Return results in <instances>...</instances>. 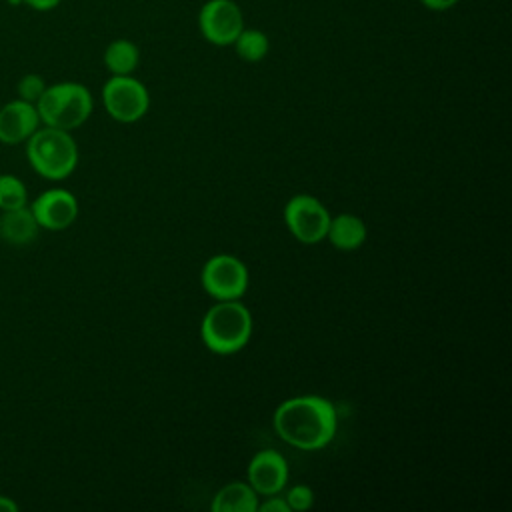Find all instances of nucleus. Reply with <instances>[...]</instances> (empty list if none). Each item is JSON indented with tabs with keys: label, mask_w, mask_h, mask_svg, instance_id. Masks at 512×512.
Masks as SVG:
<instances>
[{
	"label": "nucleus",
	"mask_w": 512,
	"mask_h": 512,
	"mask_svg": "<svg viewBox=\"0 0 512 512\" xmlns=\"http://www.w3.org/2000/svg\"><path fill=\"white\" fill-rule=\"evenodd\" d=\"M30 210L40 228L66 230L78 216V200L64 188H50L32 202Z\"/></svg>",
	"instance_id": "9"
},
{
	"label": "nucleus",
	"mask_w": 512,
	"mask_h": 512,
	"mask_svg": "<svg viewBox=\"0 0 512 512\" xmlns=\"http://www.w3.org/2000/svg\"><path fill=\"white\" fill-rule=\"evenodd\" d=\"M10 4H14V6H18V4H22V0H8Z\"/></svg>",
	"instance_id": "24"
},
{
	"label": "nucleus",
	"mask_w": 512,
	"mask_h": 512,
	"mask_svg": "<svg viewBox=\"0 0 512 512\" xmlns=\"http://www.w3.org/2000/svg\"><path fill=\"white\" fill-rule=\"evenodd\" d=\"M26 156L40 176L64 180L78 164V146L68 130L44 126L26 140Z\"/></svg>",
	"instance_id": "4"
},
{
	"label": "nucleus",
	"mask_w": 512,
	"mask_h": 512,
	"mask_svg": "<svg viewBox=\"0 0 512 512\" xmlns=\"http://www.w3.org/2000/svg\"><path fill=\"white\" fill-rule=\"evenodd\" d=\"M244 28V12L234 0H206L198 10V30L214 46H232Z\"/></svg>",
	"instance_id": "8"
},
{
	"label": "nucleus",
	"mask_w": 512,
	"mask_h": 512,
	"mask_svg": "<svg viewBox=\"0 0 512 512\" xmlns=\"http://www.w3.org/2000/svg\"><path fill=\"white\" fill-rule=\"evenodd\" d=\"M258 510L260 512H290L286 498L284 496H276V494L266 496V500L262 504L258 502Z\"/></svg>",
	"instance_id": "20"
},
{
	"label": "nucleus",
	"mask_w": 512,
	"mask_h": 512,
	"mask_svg": "<svg viewBox=\"0 0 512 512\" xmlns=\"http://www.w3.org/2000/svg\"><path fill=\"white\" fill-rule=\"evenodd\" d=\"M62 0H22V4H26L28 8L36 10V12H50L54 8H58Z\"/></svg>",
	"instance_id": "22"
},
{
	"label": "nucleus",
	"mask_w": 512,
	"mask_h": 512,
	"mask_svg": "<svg viewBox=\"0 0 512 512\" xmlns=\"http://www.w3.org/2000/svg\"><path fill=\"white\" fill-rule=\"evenodd\" d=\"M102 104L114 120L130 124L148 112L150 94L132 74L110 76L102 86Z\"/></svg>",
	"instance_id": "5"
},
{
	"label": "nucleus",
	"mask_w": 512,
	"mask_h": 512,
	"mask_svg": "<svg viewBox=\"0 0 512 512\" xmlns=\"http://www.w3.org/2000/svg\"><path fill=\"white\" fill-rule=\"evenodd\" d=\"M48 84L44 82V78L40 74H24L20 80H18V86H16V92H18V98L20 100H26V102H32L36 104V100L42 96L44 88Z\"/></svg>",
	"instance_id": "18"
},
{
	"label": "nucleus",
	"mask_w": 512,
	"mask_h": 512,
	"mask_svg": "<svg viewBox=\"0 0 512 512\" xmlns=\"http://www.w3.org/2000/svg\"><path fill=\"white\" fill-rule=\"evenodd\" d=\"M252 334L250 310L240 300H218L202 318L200 338L214 354L242 350Z\"/></svg>",
	"instance_id": "2"
},
{
	"label": "nucleus",
	"mask_w": 512,
	"mask_h": 512,
	"mask_svg": "<svg viewBox=\"0 0 512 512\" xmlns=\"http://www.w3.org/2000/svg\"><path fill=\"white\" fill-rule=\"evenodd\" d=\"M236 54L240 60L244 62H260L268 56L270 52V38L266 36V32L258 30V28H242L240 34L236 36V40L232 42Z\"/></svg>",
	"instance_id": "16"
},
{
	"label": "nucleus",
	"mask_w": 512,
	"mask_h": 512,
	"mask_svg": "<svg viewBox=\"0 0 512 512\" xmlns=\"http://www.w3.org/2000/svg\"><path fill=\"white\" fill-rule=\"evenodd\" d=\"M200 282L214 300H240L248 288V268L232 254H216L202 266Z\"/></svg>",
	"instance_id": "6"
},
{
	"label": "nucleus",
	"mask_w": 512,
	"mask_h": 512,
	"mask_svg": "<svg viewBox=\"0 0 512 512\" xmlns=\"http://www.w3.org/2000/svg\"><path fill=\"white\" fill-rule=\"evenodd\" d=\"M40 128V116L32 102L10 100L0 108V142L16 146L26 142Z\"/></svg>",
	"instance_id": "11"
},
{
	"label": "nucleus",
	"mask_w": 512,
	"mask_h": 512,
	"mask_svg": "<svg viewBox=\"0 0 512 512\" xmlns=\"http://www.w3.org/2000/svg\"><path fill=\"white\" fill-rule=\"evenodd\" d=\"M284 498H286V502H288L290 512H304V510H310L312 504H314V492H312V488L306 486V484H294V486H290Z\"/></svg>",
	"instance_id": "19"
},
{
	"label": "nucleus",
	"mask_w": 512,
	"mask_h": 512,
	"mask_svg": "<svg viewBox=\"0 0 512 512\" xmlns=\"http://www.w3.org/2000/svg\"><path fill=\"white\" fill-rule=\"evenodd\" d=\"M288 482V464L276 450H260L248 464V484L260 496H272L284 490Z\"/></svg>",
	"instance_id": "10"
},
{
	"label": "nucleus",
	"mask_w": 512,
	"mask_h": 512,
	"mask_svg": "<svg viewBox=\"0 0 512 512\" xmlns=\"http://www.w3.org/2000/svg\"><path fill=\"white\" fill-rule=\"evenodd\" d=\"M38 222L28 206L16 210H2L0 214V238L12 246H26L38 236Z\"/></svg>",
	"instance_id": "12"
},
{
	"label": "nucleus",
	"mask_w": 512,
	"mask_h": 512,
	"mask_svg": "<svg viewBox=\"0 0 512 512\" xmlns=\"http://www.w3.org/2000/svg\"><path fill=\"white\" fill-rule=\"evenodd\" d=\"M284 222L298 242L318 244L326 238L330 214L318 198L296 194L284 206Z\"/></svg>",
	"instance_id": "7"
},
{
	"label": "nucleus",
	"mask_w": 512,
	"mask_h": 512,
	"mask_svg": "<svg viewBox=\"0 0 512 512\" xmlns=\"http://www.w3.org/2000/svg\"><path fill=\"white\" fill-rule=\"evenodd\" d=\"M210 508L212 512H256L258 494L248 482H230L214 494Z\"/></svg>",
	"instance_id": "14"
},
{
	"label": "nucleus",
	"mask_w": 512,
	"mask_h": 512,
	"mask_svg": "<svg viewBox=\"0 0 512 512\" xmlns=\"http://www.w3.org/2000/svg\"><path fill=\"white\" fill-rule=\"evenodd\" d=\"M366 234H368V230H366L364 220L356 214L344 212V214L330 218L326 238L338 250H356L364 244Z\"/></svg>",
	"instance_id": "13"
},
{
	"label": "nucleus",
	"mask_w": 512,
	"mask_h": 512,
	"mask_svg": "<svg viewBox=\"0 0 512 512\" xmlns=\"http://www.w3.org/2000/svg\"><path fill=\"white\" fill-rule=\"evenodd\" d=\"M460 0H420V4L432 12H446L454 8Z\"/></svg>",
	"instance_id": "21"
},
{
	"label": "nucleus",
	"mask_w": 512,
	"mask_h": 512,
	"mask_svg": "<svg viewBox=\"0 0 512 512\" xmlns=\"http://www.w3.org/2000/svg\"><path fill=\"white\" fill-rule=\"evenodd\" d=\"M102 60L110 76H126L138 68L140 50L132 40L116 38L104 48Z\"/></svg>",
	"instance_id": "15"
},
{
	"label": "nucleus",
	"mask_w": 512,
	"mask_h": 512,
	"mask_svg": "<svg viewBox=\"0 0 512 512\" xmlns=\"http://www.w3.org/2000/svg\"><path fill=\"white\" fill-rule=\"evenodd\" d=\"M26 184L14 174H0V210H16L26 206Z\"/></svg>",
	"instance_id": "17"
},
{
	"label": "nucleus",
	"mask_w": 512,
	"mask_h": 512,
	"mask_svg": "<svg viewBox=\"0 0 512 512\" xmlns=\"http://www.w3.org/2000/svg\"><path fill=\"white\" fill-rule=\"evenodd\" d=\"M274 430L298 450H320L332 442L338 426L336 408L330 400L304 394L284 400L274 412Z\"/></svg>",
	"instance_id": "1"
},
{
	"label": "nucleus",
	"mask_w": 512,
	"mask_h": 512,
	"mask_svg": "<svg viewBox=\"0 0 512 512\" xmlns=\"http://www.w3.org/2000/svg\"><path fill=\"white\" fill-rule=\"evenodd\" d=\"M18 510V504L8 498V496H0V512H16Z\"/></svg>",
	"instance_id": "23"
},
{
	"label": "nucleus",
	"mask_w": 512,
	"mask_h": 512,
	"mask_svg": "<svg viewBox=\"0 0 512 512\" xmlns=\"http://www.w3.org/2000/svg\"><path fill=\"white\" fill-rule=\"evenodd\" d=\"M36 110L44 126L72 132L92 114V94L80 82H56L44 88L36 100Z\"/></svg>",
	"instance_id": "3"
}]
</instances>
